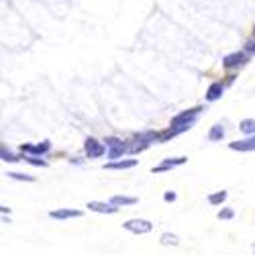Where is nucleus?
<instances>
[{"instance_id": "nucleus-5", "label": "nucleus", "mask_w": 255, "mask_h": 255, "mask_svg": "<svg viewBox=\"0 0 255 255\" xmlns=\"http://www.w3.org/2000/svg\"><path fill=\"white\" fill-rule=\"evenodd\" d=\"M123 229L133 233V235H147V233L153 231V223L147 219H129L123 223Z\"/></svg>"}, {"instance_id": "nucleus-18", "label": "nucleus", "mask_w": 255, "mask_h": 255, "mask_svg": "<svg viewBox=\"0 0 255 255\" xmlns=\"http://www.w3.org/2000/svg\"><path fill=\"white\" fill-rule=\"evenodd\" d=\"M23 161H27L35 167H47L49 165V161L45 157H39V155H23Z\"/></svg>"}, {"instance_id": "nucleus-8", "label": "nucleus", "mask_w": 255, "mask_h": 255, "mask_svg": "<svg viewBox=\"0 0 255 255\" xmlns=\"http://www.w3.org/2000/svg\"><path fill=\"white\" fill-rule=\"evenodd\" d=\"M84 217V210L80 208H57V210H49V219L53 221H70V219H80Z\"/></svg>"}, {"instance_id": "nucleus-21", "label": "nucleus", "mask_w": 255, "mask_h": 255, "mask_svg": "<svg viewBox=\"0 0 255 255\" xmlns=\"http://www.w3.org/2000/svg\"><path fill=\"white\" fill-rule=\"evenodd\" d=\"M0 157H2V161H6V163H14V161H20V159H23V157H18V155H14L12 151H8L6 149V147L2 145V147H0Z\"/></svg>"}, {"instance_id": "nucleus-26", "label": "nucleus", "mask_w": 255, "mask_h": 255, "mask_svg": "<svg viewBox=\"0 0 255 255\" xmlns=\"http://www.w3.org/2000/svg\"><path fill=\"white\" fill-rule=\"evenodd\" d=\"M253 35H255V31H253Z\"/></svg>"}, {"instance_id": "nucleus-12", "label": "nucleus", "mask_w": 255, "mask_h": 255, "mask_svg": "<svg viewBox=\"0 0 255 255\" xmlns=\"http://www.w3.org/2000/svg\"><path fill=\"white\" fill-rule=\"evenodd\" d=\"M223 92H225V84H223L221 80L212 82L210 86L206 88V100H208V102H217V100H221Z\"/></svg>"}, {"instance_id": "nucleus-13", "label": "nucleus", "mask_w": 255, "mask_h": 255, "mask_svg": "<svg viewBox=\"0 0 255 255\" xmlns=\"http://www.w3.org/2000/svg\"><path fill=\"white\" fill-rule=\"evenodd\" d=\"M225 135H227L225 125L217 123V125H212V127H210V131H208V141L219 143V141H223V139H225Z\"/></svg>"}, {"instance_id": "nucleus-14", "label": "nucleus", "mask_w": 255, "mask_h": 255, "mask_svg": "<svg viewBox=\"0 0 255 255\" xmlns=\"http://www.w3.org/2000/svg\"><path fill=\"white\" fill-rule=\"evenodd\" d=\"M159 245H163V247H178L180 245V237L176 235V233L165 231V233H161V235H159Z\"/></svg>"}, {"instance_id": "nucleus-19", "label": "nucleus", "mask_w": 255, "mask_h": 255, "mask_svg": "<svg viewBox=\"0 0 255 255\" xmlns=\"http://www.w3.org/2000/svg\"><path fill=\"white\" fill-rule=\"evenodd\" d=\"M4 176H8L10 180H16V182H29V184H33L37 178L35 176H31V174H20V172H6Z\"/></svg>"}, {"instance_id": "nucleus-22", "label": "nucleus", "mask_w": 255, "mask_h": 255, "mask_svg": "<svg viewBox=\"0 0 255 255\" xmlns=\"http://www.w3.org/2000/svg\"><path fill=\"white\" fill-rule=\"evenodd\" d=\"M178 200V194L174 192V190H167V192H163V202H176Z\"/></svg>"}, {"instance_id": "nucleus-11", "label": "nucleus", "mask_w": 255, "mask_h": 255, "mask_svg": "<svg viewBox=\"0 0 255 255\" xmlns=\"http://www.w3.org/2000/svg\"><path fill=\"white\" fill-rule=\"evenodd\" d=\"M139 165V159H133V157H127V159H115V161H106L102 165V169H117V172H121V169H131V167H137Z\"/></svg>"}, {"instance_id": "nucleus-9", "label": "nucleus", "mask_w": 255, "mask_h": 255, "mask_svg": "<svg viewBox=\"0 0 255 255\" xmlns=\"http://www.w3.org/2000/svg\"><path fill=\"white\" fill-rule=\"evenodd\" d=\"M86 208L92 210V212H98V215H115V212H119V208L111 200H106V202H102V200H90L86 204Z\"/></svg>"}, {"instance_id": "nucleus-7", "label": "nucleus", "mask_w": 255, "mask_h": 255, "mask_svg": "<svg viewBox=\"0 0 255 255\" xmlns=\"http://www.w3.org/2000/svg\"><path fill=\"white\" fill-rule=\"evenodd\" d=\"M186 161H188L186 155H180V157H165V159H161L159 165H153V167H151V172H153V174H163V172H169V169H176V167L184 165Z\"/></svg>"}, {"instance_id": "nucleus-17", "label": "nucleus", "mask_w": 255, "mask_h": 255, "mask_svg": "<svg viewBox=\"0 0 255 255\" xmlns=\"http://www.w3.org/2000/svg\"><path fill=\"white\" fill-rule=\"evenodd\" d=\"M239 131H241L245 137L255 135V119H243V121L239 123Z\"/></svg>"}, {"instance_id": "nucleus-10", "label": "nucleus", "mask_w": 255, "mask_h": 255, "mask_svg": "<svg viewBox=\"0 0 255 255\" xmlns=\"http://www.w3.org/2000/svg\"><path fill=\"white\" fill-rule=\"evenodd\" d=\"M229 149L231 151H239V153H251V151H255V135L229 143Z\"/></svg>"}, {"instance_id": "nucleus-16", "label": "nucleus", "mask_w": 255, "mask_h": 255, "mask_svg": "<svg viewBox=\"0 0 255 255\" xmlns=\"http://www.w3.org/2000/svg\"><path fill=\"white\" fill-rule=\"evenodd\" d=\"M227 198H229V192H227V190H219V192H212V194L206 196L208 204H212V206H221Z\"/></svg>"}, {"instance_id": "nucleus-20", "label": "nucleus", "mask_w": 255, "mask_h": 255, "mask_svg": "<svg viewBox=\"0 0 255 255\" xmlns=\"http://www.w3.org/2000/svg\"><path fill=\"white\" fill-rule=\"evenodd\" d=\"M217 219H219V221H231V219H235V208L223 206V208L217 212Z\"/></svg>"}, {"instance_id": "nucleus-15", "label": "nucleus", "mask_w": 255, "mask_h": 255, "mask_svg": "<svg viewBox=\"0 0 255 255\" xmlns=\"http://www.w3.org/2000/svg\"><path fill=\"white\" fill-rule=\"evenodd\" d=\"M111 202H113L117 208H123V206H135V204L139 202V198H135V196H123V194H119V196H111Z\"/></svg>"}, {"instance_id": "nucleus-4", "label": "nucleus", "mask_w": 255, "mask_h": 255, "mask_svg": "<svg viewBox=\"0 0 255 255\" xmlns=\"http://www.w3.org/2000/svg\"><path fill=\"white\" fill-rule=\"evenodd\" d=\"M18 151L23 155H39V157H47L51 151V141L43 139L41 143H23L18 147Z\"/></svg>"}, {"instance_id": "nucleus-23", "label": "nucleus", "mask_w": 255, "mask_h": 255, "mask_svg": "<svg viewBox=\"0 0 255 255\" xmlns=\"http://www.w3.org/2000/svg\"><path fill=\"white\" fill-rule=\"evenodd\" d=\"M245 51L249 53V55H255V35L247 41V43H245Z\"/></svg>"}, {"instance_id": "nucleus-2", "label": "nucleus", "mask_w": 255, "mask_h": 255, "mask_svg": "<svg viewBox=\"0 0 255 255\" xmlns=\"http://www.w3.org/2000/svg\"><path fill=\"white\" fill-rule=\"evenodd\" d=\"M84 155L88 159H100L106 155V143L96 139V137H86L84 139Z\"/></svg>"}, {"instance_id": "nucleus-3", "label": "nucleus", "mask_w": 255, "mask_h": 255, "mask_svg": "<svg viewBox=\"0 0 255 255\" xmlns=\"http://www.w3.org/2000/svg\"><path fill=\"white\" fill-rule=\"evenodd\" d=\"M104 143H106V159L115 161L127 153V143L121 137H106Z\"/></svg>"}, {"instance_id": "nucleus-25", "label": "nucleus", "mask_w": 255, "mask_h": 255, "mask_svg": "<svg viewBox=\"0 0 255 255\" xmlns=\"http://www.w3.org/2000/svg\"><path fill=\"white\" fill-rule=\"evenodd\" d=\"M251 249H253V255H255V245H253V247H251Z\"/></svg>"}, {"instance_id": "nucleus-24", "label": "nucleus", "mask_w": 255, "mask_h": 255, "mask_svg": "<svg viewBox=\"0 0 255 255\" xmlns=\"http://www.w3.org/2000/svg\"><path fill=\"white\" fill-rule=\"evenodd\" d=\"M0 212H2V215H6V212H8V215H10V208L6 204H2V206H0Z\"/></svg>"}, {"instance_id": "nucleus-1", "label": "nucleus", "mask_w": 255, "mask_h": 255, "mask_svg": "<svg viewBox=\"0 0 255 255\" xmlns=\"http://www.w3.org/2000/svg\"><path fill=\"white\" fill-rule=\"evenodd\" d=\"M202 115V106H194V109H188V111H182L180 115H176L172 121H169V127L165 131H161V137H159V143H165L169 139H174L186 131H190L192 127L196 125L198 117Z\"/></svg>"}, {"instance_id": "nucleus-6", "label": "nucleus", "mask_w": 255, "mask_h": 255, "mask_svg": "<svg viewBox=\"0 0 255 255\" xmlns=\"http://www.w3.org/2000/svg\"><path fill=\"white\" fill-rule=\"evenodd\" d=\"M249 57L251 55L247 51H233V53L223 57V68L225 70H239V68H243L245 63L249 61Z\"/></svg>"}]
</instances>
